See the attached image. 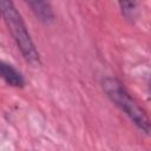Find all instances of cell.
<instances>
[{
	"instance_id": "6da1fadb",
	"label": "cell",
	"mask_w": 151,
	"mask_h": 151,
	"mask_svg": "<svg viewBox=\"0 0 151 151\" xmlns=\"http://www.w3.org/2000/svg\"><path fill=\"white\" fill-rule=\"evenodd\" d=\"M0 15L8 27V31L11 32V35L15 41L19 51L21 52L24 59L33 66L39 65V51L13 0H0Z\"/></svg>"
},
{
	"instance_id": "3957f363",
	"label": "cell",
	"mask_w": 151,
	"mask_h": 151,
	"mask_svg": "<svg viewBox=\"0 0 151 151\" xmlns=\"http://www.w3.org/2000/svg\"><path fill=\"white\" fill-rule=\"evenodd\" d=\"M35 15V18L45 25H50L54 21V12L48 0H24Z\"/></svg>"
},
{
	"instance_id": "7a4b0ae2",
	"label": "cell",
	"mask_w": 151,
	"mask_h": 151,
	"mask_svg": "<svg viewBox=\"0 0 151 151\" xmlns=\"http://www.w3.org/2000/svg\"><path fill=\"white\" fill-rule=\"evenodd\" d=\"M101 87L109 99L134 124V126L145 134L150 133V120L146 112L138 105L124 84L114 78L106 77L101 80Z\"/></svg>"
},
{
	"instance_id": "277c9868",
	"label": "cell",
	"mask_w": 151,
	"mask_h": 151,
	"mask_svg": "<svg viewBox=\"0 0 151 151\" xmlns=\"http://www.w3.org/2000/svg\"><path fill=\"white\" fill-rule=\"evenodd\" d=\"M0 79L12 87H24L26 84L21 72H19L11 64H7L2 60H0Z\"/></svg>"
},
{
	"instance_id": "5b68a950",
	"label": "cell",
	"mask_w": 151,
	"mask_h": 151,
	"mask_svg": "<svg viewBox=\"0 0 151 151\" xmlns=\"http://www.w3.org/2000/svg\"><path fill=\"white\" fill-rule=\"evenodd\" d=\"M122 14L127 20H133L137 13V0H118Z\"/></svg>"
}]
</instances>
